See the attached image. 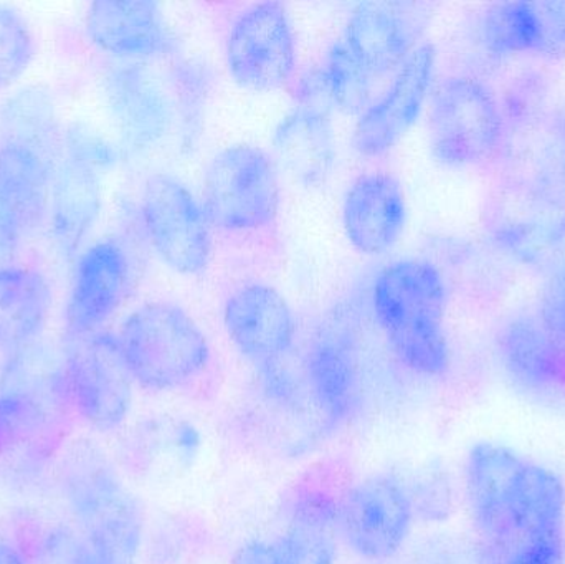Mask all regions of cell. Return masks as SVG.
<instances>
[{
  "label": "cell",
  "mask_w": 565,
  "mask_h": 564,
  "mask_svg": "<svg viewBox=\"0 0 565 564\" xmlns=\"http://www.w3.org/2000/svg\"><path fill=\"white\" fill-rule=\"evenodd\" d=\"M467 493L498 564L564 563L565 489L553 470L480 443L468 454Z\"/></svg>",
  "instance_id": "cell-1"
},
{
  "label": "cell",
  "mask_w": 565,
  "mask_h": 564,
  "mask_svg": "<svg viewBox=\"0 0 565 564\" xmlns=\"http://www.w3.org/2000/svg\"><path fill=\"white\" fill-rule=\"evenodd\" d=\"M372 304L395 357L408 370L424 376L450 370L444 328L448 290L435 265L418 258L388 265L375 280Z\"/></svg>",
  "instance_id": "cell-2"
},
{
  "label": "cell",
  "mask_w": 565,
  "mask_h": 564,
  "mask_svg": "<svg viewBox=\"0 0 565 564\" xmlns=\"http://www.w3.org/2000/svg\"><path fill=\"white\" fill-rule=\"evenodd\" d=\"M132 381L154 391L178 390L204 373L207 338L175 305L154 301L136 308L116 334Z\"/></svg>",
  "instance_id": "cell-3"
},
{
  "label": "cell",
  "mask_w": 565,
  "mask_h": 564,
  "mask_svg": "<svg viewBox=\"0 0 565 564\" xmlns=\"http://www.w3.org/2000/svg\"><path fill=\"white\" fill-rule=\"evenodd\" d=\"M66 487L89 550L105 563L131 564L141 543V510L106 460L76 457Z\"/></svg>",
  "instance_id": "cell-4"
},
{
  "label": "cell",
  "mask_w": 565,
  "mask_h": 564,
  "mask_svg": "<svg viewBox=\"0 0 565 564\" xmlns=\"http://www.w3.org/2000/svg\"><path fill=\"white\" fill-rule=\"evenodd\" d=\"M202 198L209 221L225 231L265 227L280 205L275 162L257 146L224 149L209 164Z\"/></svg>",
  "instance_id": "cell-5"
},
{
  "label": "cell",
  "mask_w": 565,
  "mask_h": 564,
  "mask_svg": "<svg viewBox=\"0 0 565 564\" xmlns=\"http://www.w3.org/2000/svg\"><path fill=\"white\" fill-rule=\"evenodd\" d=\"M62 363L79 414L99 430L121 426L131 409L132 377L116 337L105 331L66 334Z\"/></svg>",
  "instance_id": "cell-6"
},
{
  "label": "cell",
  "mask_w": 565,
  "mask_h": 564,
  "mask_svg": "<svg viewBox=\"0 0 565 564\" xmlns=\"http://www.w3.org/2000/svg\"><path fill=\"white\" fill-rule=\"evenodd\" d=\"M428 131L431 152L441 164H480L500 141V109L477 79L450 78L438 86L431 99Z\"/></svg>",
  "instance_id": "cell-7"
},
{
  "label": "cell",
  "mask_w": 565,
  "mask_h": 564,
  "mask_svg": "<svg viewBox=\"0 0 565 564\" xmlns=\"http://www.w3.org/2000/svg\"><path fill=\"white\" fill-rule=\"evenodd\" d=\"M141 214L149 242L168 267L184 275H199L207 268V214L182 182L162 172L148 178Z\"/></svg>",
  "instance_id": "cell-8"
},
{
  "label": "cell",
  "mask_w": 565,
  "mask_h": 564,
  "mask_svg": "<svg viewBox=\"0 0 565 564\" xmlns=\"http://www.w3.org/2000/svg\"><path fill=\"white\" fill-rule=\"evenodd\" d=\"M415 507L397 477L374 476L349 490L338 522L349 549L367 562L394 558L411 535Z\"/></svg>",
  "instance_id": "cell-9"
},
{
  "label": "cell",
  "mask_w": 565,
  "mask_h": 564,
  "mask_svg": "<svg viewBox=\"0 0 565 564\" xmlns=\"http://www.w3.org/2000/svg\"><path fill=\"white\" fill-rule=\"evenodd\" d=\"M66 390L63 363L32 344L13 351L0 383V449L32 444L52 423Z\"/></svg>",
  "instance_id": "cell-10"
},
{
  "label": "cell",
  "mask_w": 565,
  "mask_h": 564,
  "mask_svg": "<svg viewBox=\"0 0 565 564\" xmlns=\"http://www.w3.org/2000/svg\"><path fill=\"white\" fill-rule=\"evenodd\" d=\"M227 65L235 82L254 92L281 88L291 78L295 36L282 3H254L235 19L228 32Z\"/></svg>",
  "instance_id": "cell-11"
},
{
  "label": "cell",
  "mask_w": 565,
  "mask_h": 564,
  "mask_svg": "<svg viewBox=\"0 0 565 564\" xmlns=\"http://www.w3.org/2000/svg\"><path fill=\"white\" fill-rule=\"evenodd\" d=\"M131 264L125 247L115 238H103L83 248L73 267L66 298L68 334L102 331L125 300Z\"/></svg>",
  "instance_id": "cell-12"
},
{
  "label": "cell",
  "mask_w": 565,
  "mask_h": 564,
  "mask_svg": "<svg viewBox=\"0 0 565 564\" xmlns=\"http://www.w3.org/2000/svg\"><path fill=\"white\" fill-rule=\"evenodd\" d=\"M425 23L422 3L362 2L349 15L344 43L372 76L385 75L397 72L417 49Z\"/></svg>",
  "instance_id": "cell-13"
},
{
  "label": "cell",
  "mask_w": 565,
  "mask_h": 564,
  "mask_svg": "<svg viewBox=\"0 0 565 564\" xmlns=\"http://www.w3.org/2000/svg\"><path fill=\"white\" fill-rule=\"evenodd\" d=\"M434 70V46L418 45L397 70L385 95L359 119L352 142L361 155H384L401 141L424 108Z\"/></svg>",
  "instance_id": "cell-14"
},
{
  "label": "cell",
  "mask_w": 565,
  "mask_h": 564,
  "mask_svg": "<svg viewBox=\"0 0 565 564\" xmlns=\"http://www.w3.org/2000/svg\"><path fill=\"white\" fill-rule=\"evenodd\" d=\"M329 106L321 79L312 78L302 85L299 105L275 131L278 161L295 181L305 185L322 184L334 162Z\"/></svg>",
  "instance_id": "cell-15"
},
{
  "label": "cell",
  "mask_w": 565,
  "mask_h": 564,
  "mask_svg": "<svg viewBox=\"0 0 565 564\" xmlns=\"http://www.w3.org/2000/svg\"><path fill=\"white\" fill-rule=\"evenodd\" d=\"M224 323L235 347L260 366L282 360L295 340V315L270 285H245L234 291L225 304Z\"/></svg>",
  "instance_id": "cell-16"
},
{
  "label": "cell",
  "mask_w": 565,
  "mask_h": 564,
  "mask_svg": "<svg viewBox=\"0 0 565 564\" xmlns=\"http://www.w3.org/2000/svg\"><path fill=\"white\" fill-rule=\"evenodd\" d=\"M105 98L125 148L146 151L168 135L171 102L161 83L145 66L128 63L109 72Z\"/></svg>",
  "instance_id": "cell-17"
},
{
  "label": "cell",
  "mask_w": 565,
  "mask_h": 564,
  "mask_svg": "<svg viewBox=\"0 0 565 564\" xmlns=\"http://www.w3.org/2000/svg\"><path fill=\"white\" fill-rule=\"evenodd\" d=\"M85 30L96 49L119 60L168 55L172 39L158 3L148 0H98L86 10Z\"/></svg>",
  "instance_id": "cell-18"
},
{
  "label": "cell",
  "mask_w": 565,
  "mask_h": 564,
  "mask_svg": "<svg viewBox=\"0 0 565 564\" xmlns=\"http://www.w3.org/2000/svg\"><path fill=\"white\" fill-rule=\"evenodd\" d=\"M342 215L355 251L384 254L404 231L407 205L401 182L387 172L359 175L345 194Z\"/></svg>",
  "instance_id": "cell-19"
},
{
  "label": "cell",
  "mask_w": 565,
  "mask_h": 564,
  "mask_svg": "<svg viewBox=\"0 0 565 564\" xmlns=\"http://www.w3.org/2000/svg\"><path fill=\"white\" fill-rule=\"evenodd\" d=\"M305 371L319 411L332 424L348 419L361 396V370L351 334L335 324L321 328L309 344Z\"/></svg>",
  "instance_id": "cell-20"
},
{
  "label": "cell",
  "mask_w": 565,
  "mask_h": 564,
  "mask_svg": "<svg viewBox=\"0 0 565 564\" xmlns=\"http://www.w3.org/2000/svg\"><path fill=\"white\" fill-rule=\"evenodd\" d=\"M102 172L63 156L53 174L49 225L53 244L63 260L82 254L102 212Z\"/></svg>",
  "instance_id": "cell-21"
},
{
  "label": "cell",
  "mask_w": 565,
  "mask_h": 564,
  "mask_svg": "<svg viewBox=\"0 0 565 564\" xmlns=\"http://www.w3.org/2000/svg\"><path fill=\"white\" fill-rule=\"evenodd\" d=\"M55 169L56 164L35 149L0 139V209L22 237L49 221Z\"/></svg>",
  "instance_id": "cell-22"
},
{
  "label": "cell",
  "mask_w": 565,
  "mask_h": 564,
  "mask_svg": "<svg viewBox=\"0 0 565 564\" xmlns=\"http://www.w3.org/2000/svg\"><path fill=\"white\" fill-rule=\"evenodd\" d=\"M52 287L29 267L0 270V350L17 351L39 337L52 310Z\"/></svg>",
  "instance_id": "cell-23"
},
{
  "label": "cell",
  "mask_w": 565,
  "mask_h": 564,
  "mask_svg": "<svg viewBox=\"0 0 565 564\" xmlns=\"http://www.w3.org/2000/svg\"><path fill=\"white\" fill-rule=\"evenodd\" d=\"M565 341L536 321H513L501 334V357L514 380L534 390L565 386Z\"/></svg>",
  "instance_id": "cell-24"
},
{
  "label": "cell",
  "mask_w": 565,
  "mask_h": 564,
  "mask_svg": "<svg viewBox=\"0 0 565 564\" xmlns=\"http://www.w3.org/2000/svg\"><path fill=\"white\" fill-rule=\"evenodd\" d=\"M63 132L55 103L43 89H20L0 108V139L29 146L56 166L63 158Z\"/></svg>",
  "instance_id": "cell-25"
},
{
  "label": "cell",
  "mask_w": 565,
  "mask_h": 564,
  "mask_svg": "<svg viewBox=\"0 0 565 564\" xmlns=\"http://www.w3.org/2000/svg\"><path fill=\"white\" fill-rule=\"evenodd\" d=\"M335 546L329 526L299 522L277 540L242 546L232 564H334Z\"/></svg>",
  "instance_id": "cell-26"
},
{
  "label": "cell",
  "mask_w": 565,
  "mask_h": 564,
  "mask_svg": "<svg viewBox=\"0 0 565 564\" xmlns=\"http://www.w3.org/2000/svg\"><path fill=\"white\" fill-rule=\"evenodd\" d=\"M329 102L345 115L367 111L371 103V73L349 52L345 43H335L319 73Z\"/></svg>",
  "instance_id": "cell-27"
},
{
  "label": "cell",
  "mask_w": 565,
  "mask_h": 564,
  "mask_svg": "<svg viewBox=\"0 0 565 564\" xmlns=\"http://www.w3.org/2000/svg\"><path fill=\"white\" fill-rule=\"evenodd\" d=\"M483 42L497 55L534 52L537 45V22L533 2L497 3L483 19Z\"/></svg>",
  "instance_id": "cell-28"
},
{
  "label": "cell",
  "mask_w": 565,
  "mask_h": 564,
  "mask_svg": "<svg viewBox=\"0 0 565 564\" xmlns=\"http://www.w3.org/2000/svg\"><path fill=\"white\" fill-rule=\"evenodd\" d=\"M36 43L32 25L17 7L0 3V92L12 88L32 66Z\"/></svg>",
  "instance_id": "cell-29"
},
{
  "label": "cell",
  "mask_w": 565,
  "mask_h": 564,
  "mask_svg": "<svg viewBox=\"0 0 565 564\" xmlns=\"http://www.w3.org/2000/svg\"><path fill=\"white\" fill-rule=\"evenodd\" d=\"M63 156L103 172L118 161V149L95 129L75 123L63 132Z\"/></svg>",
  "instance_id": "cell-30"
},
{
  "label": "cell",
  "mask_w": 565,
  "mask_h": 564,
  "mask_svg": "<svg viewBox=\"0 0 565 564\" xmlns=\"http://www.w3.org/2000/svg\"><path fill=\"white\" fill-rule=\"evenodd\" d=\"M537 22V45L534 52L550 58L565 56V0L533 2Z\"/></svg>",
  "instance_id": "cell-31"
},
{
  "label": "cell",
  "mask_w": 565,
  "mask_h": 564,
  "mask_svg": "<svg viewBox=\"0 0 565 564\" xmlns=\"http://www.w3.org/2000/svg\"><path fill=\"white\" fill-rule=\"evenodd\" d=\"M544 317L546 327L565 341V268L551 284Z\"/></svg>",
  "instance_id": "cell-32"
},
{
  "label": "cell",
  "mask_w": 565,
  "mask_h": 564,
  "mask_svg": "<svg viewBox=\"0 0 565 564\" xmlns=\"http://www.w3.org/2000/svg\"><path fill=\"white\" fill-rule=\"evenodd\" d=\"M20 238H22V234L19 228L0 209V270L12 267L17 251H19Z\"/></svg>",
  "instance_id": "cell-33"
},
{
  "label": "cell",
  "mask_w": 565,
  "mask_h": 564,
  "mask_svg": "<svg viewBox=\"0 0 565 564\" xmlns=\"http://www.w3.org/2000/svg\"><path fill=\"white\" fill-rule=\"evenodd\" d=\"M0 564H25L22 555L7 543H0Z\"/></svg>",
  "instance_id": "cell-34"
},
{
  "label": "cell",
  "mask_w": 565,
  "mask_h": 564,
  "mask_svg": "<svg viewBox=\"0 0 565 564\" xmlns=\"http://www.w3.org/2000/svg\"><path fill=\"white\" fill-rule=\"evenodd\" d=\"M75 564H108L103 562L99 556H96L95 553L92 552V550H88V552L83 553L82 556H79L78 560H76Z\"/></svg>",
  "instance_id": "cell-35"
}]
</instances>
